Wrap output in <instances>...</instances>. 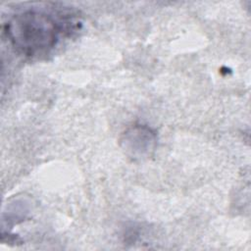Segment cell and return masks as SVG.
Masks as SVG:
<instances>
[{
  "mask_svg": "<svg viewBox=\"0 0 251 251\" xmlns=\"http://www.w3.org/2000/svg\"><path fill=\"white\" fill-rule=\"evenodd\" d=\"M61 26L44 11L28 9L13 15L4 25V33L12 46L30 58L45 56L56 46Z\"/></svg>",
  "mask_w": 251,
  "mask_h": 251,
  "instance_id": "cell-1",
  "label": "cell"
},
{
  "mask_svg": "<svg viewBox=\"0 0 251 251\" xmlns=\"http://www.w3.org/2000/svg\"><path fill=\"white\" fill-rule=\"evenodd\" d=\"M157 135L147 126L135 125L127 128L121 139L125 153L133 160L145 159L155 150Z\"/></svg>",
  "mask_w": 251,
  "mask_h": 251,
  "instance_id": "cell-2",
  "label": "cell"
}]
</instances>
